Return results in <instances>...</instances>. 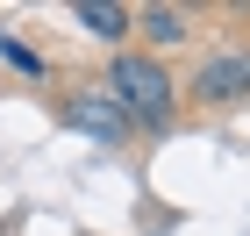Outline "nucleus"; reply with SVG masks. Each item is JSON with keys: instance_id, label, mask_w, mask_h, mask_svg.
<instances>
[{"instance_id": "1", "label": "nucleus", "mask_w": 250, "mask_h": 236, "mask_svg": "<svg viewBox=\"0 0 250 236\" xmlns=\"http://www.w3.org/2000/svg\"><path fill=\"white\" fill-rule=\"evenodd\" d=\"M100 93L122 107V122H150L157 129V122H172V107H179V79L165 72L157 58H143V50H115Z\"/></svg>"}, {"instance_id": "5", "label": "nucleus", "mask_w": 250, "mask_h": 236, "mask_svg": "<svg viewBox=\"0 0 250 236\" xmlns=\"http://www.w3.org/2000/svg\"><path fill=\"white\" fill-rule=\"evenodd\" d=\"M136 29H143L150 43H165V50H172V43L193 36V15H186V7H143V15H136Z\"/></svg>"}, {"instance_id": "6", "label": "nucleus", "mask_w": 250, "mask_h": 236, "mask_svg": "<svg viewBox=\"0 0 250 236\" xmlns=\"http://www.w3.org/2000/svg\"><path fill=\"white\" fill-rule=\"evenodd\" d=\"M0 58L15 64V72H29V79H43V58L29 50V43H15V36H0Z\"/></svg>"}, {"instance_id": "3", "label": "nucleus", "mask_w": 250, "mask_h": 236, "mask_svg": "<svg viewBox=\"0 0 250 236\" xmlns=\"http://www.w3.org/2000/svg\"><path fill=\"white\" fill-rule=\"evenodd\" d=\"M64 115H72L79 129H86V136H100V143H122V136H129V122H122V107H115L107 93H100V86L72 93V107H64Z\"/></svg>"}, {"instance_id": "4", "label": "nucleus", "mask_w": 250, "mask_h": 236, "mask_svg": "<svg viewBox=\"0 0 250 236\" xmlns=\"http://www.w3.org/2000/svg\"><path fill=\"white\" fill-rule=\"evenodd\" d=\"M72 21H79V29H93L100 43H122V36H129V7H107V0H79Z\"/></svg>"}, {"instance_id": "2", "label": "nucleus", "mask_w": 250, "mask_h": 236, "mask_svg": "<svg viewBox=\"0 0 250 236\" xmlns=\"http://www.w3.org/2000/svg\"><path fill=\"white\" fill-rule=\"evenodd\" d=\"M243 93H250V50L243 43L193 72V100H200V107H222V100H243Z\"/></svg>"}]
</instances>
